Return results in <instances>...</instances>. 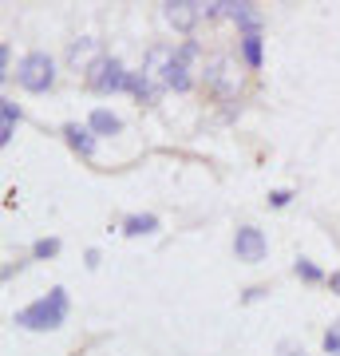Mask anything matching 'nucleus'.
Here are the masks:
<instances>
[{"mask_svg":"<svg viewBox=\"0 0 340 356\" xmlns=\"http://www.w3.org/2000/svg\"><path fill=\"white\" fill-rule=\"evenodd\" d=\"M16 119H20V111H16V103H13V99H0V143H13Z\"/></svg>","mask_w":340,"mask_h":356,"instance_id":"9","label":"nucleus"},{"mask_svg":"<svg viewBox=\"0 0 340 356\" xmlns=\"http://www.w3.org/2000/svg\"><path fill=\"white\" fill-rule=\"evenodd\" d=\"M234 254H238V261H261V257H265V238H261V229L241 226V229H238V238H234Z\"/></svg>","mask_w":340,"mask_h":356,"instance_id":"6","label":"nucleus"},{"mask_svg":"<svg viewBox=\"0 0 340 356\" xmlns=\"http://www.w3.org/2000/svg\"><path fill=\"white\" fill-rule=\"evenodd\" d=\"M241 51H245V64L250 67H261V36L257 32H245L241 36Z\"/></svg>","mask_w":340,"mask_h":356,"instance_id":"11","label":"nucleus"},{"mask_svg":"<svg viewBox=\"0 0 340 356\" xmlns=\"http://www.w3.org/2000/svg\"><path fill=\"white\" fill-rule=\"evenodd\" d=\"M67 64L76 67V72H95V67L103 64L99 60V40H79V44H72Z\"/></svg>","mask_w":340,"mask_h":356,"instance_id":"7","label":"nucleus"},{"mask_svg":"<svg viewBox=\"0 0 340 356\" xmlns=\"http://www.w3.org/2000/svg\"><path fill=\"white\" fill-rule=\"evenodd\" d=\"M269 202H273V206H285V202H289V191H273V194H269Z\"/></svg>","mask_w":340,"mask_h":356,"instance_id":"18","label":"nucleus"},{"mask_svg":"<svg viewBox=\"0 0 340 356\" xmlns=\"http://www.w3.org/2000/svg\"><path fill=\"white\" fill-rule=\"evenodd\" d=\"M32 254H36V257H56V254H60V242H56V238H44V242L32 245Z\"/></svg>","mask_w":340,"mask_h":356,"instance_id":"14","label":"nucleus"},{"mask_svg":"<svg viewBox=\"0 0 340 356\" xmlns=\"http://www.w3.org/2000/svg\"><path fill=\"white\" fill-rule=\"evenodd\" d=\"M63 317H67V293L51 289L48 297H40L36 305L20 309L16 313V325H24V329H60Z\"/></svg>","mask_w":340,"mask_h":356,"instance_id":"1","label":"nucleus"},{"mask_svg":"<svg viewBox=\"0 0 340 356\" xmlns=\"http://www.w3.org/2000/svg\"><path fill=\"white\" fill-rule=\"evenodd\" d=\"M63 135H67V143H72V147H76L79 154H88V159L95 154V139H91V135H88L83 127H76V123H72V127H63Z\"/></svg>","mask_w":340,"mask_h":356,"instance_id":"10","label":"nucleus"},{"mask_svg":"<svg viewBox=\"0 0 340 356\" xmlns=\"http://www.w3.org/2000/svg\"><path fill=\"white\" fill-rule=\"evenodd\" d=\"M175 64V51L170 48H151L147 51V67H143V83L159 95V88H166V72Z\"/></svg>","mask_w":340,"mask_h":356,"instance_id":"3","label":"nucleus"},{"mask_svg":"<svg viewBox=\"0 0 340 356\" xmlns=\"http://www.w3.org/2000/svg\"><path fill=\"white\" fill-rule=\"evenodd\" d=\"M127 234H135V238H139V234H154V229H159V218L154 214H135V218H127Z\"/></svg>","mask_w":340,"mask_h":356,"instance_id":"12","label":"nucleus"},{"mask_svg":"<svg viewBox=\"0 0 340 356\" xmlns=\"http://www.w3.org/2000/svg\"><path fill=\"white\" fill-rule=\"evenodd\" d=\"M277 356H305V348H297L293 341H281L277 344Z\"/></svg>","mask_w":340,"mask_h":356,"instance_id":"17","label":"nucleus"},{"mask_svg":"<svg viewBox=\"0 0 340 356\" xmlns=\"http://www.w3.org/2000/svg\"><path fill=\"white\" fill-rule=\"evenodd\" d=\"M91 88L95 91H131V76L123 72V64L119 60H103L95 72H91Z\"/></svg>","mask_w":340,"mask_h":356,"instance_id":"4","label":"nucleus"},{"mask_svg":"<svg viewBox=\"0 0 340 356\" xmlns=\"http://www.w3.org/2000/svg\"><path fill=\"white\" fill-rule=\"evenodd\" d=\"M91 127L103 131V135H115L123 123H119V115H111V111H91Z\"/></svg>","mask_w":340,"mask_h":356,"instance_id":"13","label":"nucleus"},{"mask_svg":"<svg viewBox=\"0 0 340 356\" xmlns=\"http://www.w3.org/2000/svg\"><path fill=\"white\" fill-rule=\"evenodd\" d=\"M202 13H206V8H202V4H194V0H170V4H163L166 24H175L178 32H190V28L198 24Z\"/></svg>","mask_w":340,"mask_h":356,"instance_id":"5","label":"nucleus"},{"mask_svg":"<svg viewBox=\"0 0 340 356\" xmlns=\"http://www.w3.org/2000/svg\"><path fill=\"white\" fill-rule=\"evenodd\" d=\"M325 348H328L332 356H340V321H337V325H332V329L325 332Z\"/></svg>","mask_w":340,"mask_h":356,"instance_id":"15","label":"nucleus"},{"mask_svg":"<svg viewBox=\"0 0 340 356\" xmlns=\"http://www.w3.org/2000/svg\"><path fill=\"white\" fill-rule=\"evenodd\" d=\"M297 273H301L305 281H321V269H316L313 261H297Z\"/></svg>","mask_w":340,"mask_h":356,"instance_id":"16","label":"nucleus"},{"mask_svg":"<svg viewBox=\"0 0 340 356\" xmlns=\"http://www.w3.org/2000/svg\"><path fill=\"white\" fill-rule=\"evenodd\" d=\"M190 56H194L190 44L182 51H175V64H170V72H166V88H175V91L190 88Z\"/></svg>","mask_w":340,"mask_h":356,"instance_id":"8","label":"nucleus"},{"mask_svg":"<svg viewBox=\"0 0 340 356\" xmlns=\"http://www.w3.org/2000/svg\"><path fill=\"white\" fill-rule=\"evenodd\" d=\"M16 79H20V88L24 91H48L51 83H56V64H51V56H44V51L24 56V64H20Z\"/></svg>","mask_w":340,"mask_h":356,"instance_id":"2","label":"nucleus"}]
</instances>
